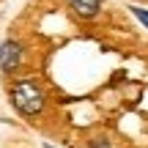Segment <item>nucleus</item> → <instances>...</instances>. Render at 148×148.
Wrapping results in <instances>:
<instances>
[{
    "mask_svg": "<svg viewBox=\"0 0 148 148\" xmlns=\"http://www.w3.org/2000/svg\"><path fill=\"white\" fill-rule=\"evenodd\" d=\"M66 3H69L71 14L79 19H93L101 11V0H66Z\"/></svg>",
    "mask_w": 148,
    "mask_h": 148,
    "instance_id": "3",
    "label": "nucleus"
},
{
    "mask_svg": "<svg viewBox=\"0 0 148 148\" xmlns=\"http://www.w3.org/2000/svg\"><path fill=\"white\" fill-rule=\"evenodd\" d=\"M22 63V44L14 41V38H8V41L0 44V69L3 71H16Z\"/></svg>",
    "mask_w": 148,
    "mask_h": 148,
    "instance_id": "2",
    "label": "nucleus"
},
{
    "mask_svg": "<svg viewBox=\"0 0 148 148\" xmlns=\"http://www.w3.org/2000/svg\"><path fill=\"white\" fill-rule=\"evenodd\" d=\"M47 148H55V145H47Z\"/></svg>",
    "mask_w": 148,
    "mask_h": 148,
    "instance_id": "5",
    "label": "nucleus"
},
{
    "mask_svg": "<svg viewBox=\"0 0 148 148\" xmlns=\"http://www.w3.org/2000/svg\"><path fill=\"white\" fill-rule=\"evenodd\" d=\"M11 104L19 115H38L44 110V90L36 82L22 79L11 88Z\"/></svg>",
    "mask_w": 148,
    "mask_h": 148,
    "instance_id": "1",
    "label": "nucleus"
},
{
    "mask_svg": "<svg viewBox=\"0 0 148 148\" xmlns=\"http://www.w3.org/2000/svg\"><path fill=\"white\" fill-rule=\"evenodd\" d=\"M129 8H132V14L137 16V19L143 22L145 27H148V8H140V5H129Z\"/></svg>",
    "mask_w": 148,
    "mask_h": 148,
    "instance_id": "4",
    "label": "nucleus"
}]
</instances>
